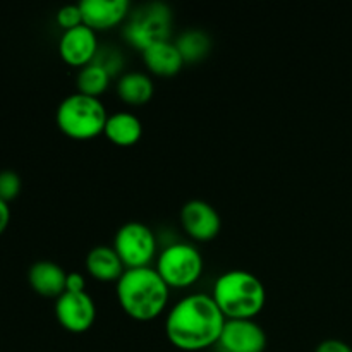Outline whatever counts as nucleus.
I'll list each match as a JSON object with an SVG mask.
<instances>
[{
    "label": "nucleus",
    "mask_w": 352,
    "mask_h": 352,
    "mask_svg": "<svg viewBox=\"0 0 352 352\" xmlns=\"http://www.w3.org/2000/svg\"><path fill=\"white\" fill-rule=\"evenodd\" d=\"M172 14L165 3H150L134 14L133 19L124 28V38L127 43L141 52L157 41L168 40L170 36Z\"/></svg>",
    "instance_id": "obj_7"
},
{
    "label": "nucleus",
    "mask_w": 352,
    "mask_h": 352,
    "mask_svg": "<svg viewBox=\"0 0 352 352\" xmlns=\"http://www.w3.org/2000/svg\"><path fill=\"white\" fill-rule=\"evenodd\" d=\"M55 21H57V24L64 31L82 26V14L81 9H79V3H71V6L60 7L57 16H55Z\"/></svg>",
    "instance_id": "obj_21"
},
{
    "label": "nucleus",
    "mask_w": 352,
    "mask_h": 352,
    "mask_svg": "<svg viewBox=\"0 0 352 352\" xmlns=\"http://www.w3.org/2000/svg\"><path fill=\"white\" fill-rule=\"evenodd\" d=\"M113 250L127 268L150 267L157 256V237L143 222H127L116 232Z\"/></svg>",
    "instance_id": "obj_6"
},
{
    "label": "nucleus",
    "mask_w": 352,
    "mask_h": 352,
    "mask_svg": "<svg viewBox=\"0 0 352 352\" xmlns=\"http://www.w3.org/2000/svg\"><path fill=\"white\" fill-rule=\"evenodd\" d=\"M212 298L226 320H254L267 305V289L251 272L229 270L215 280Z\"/></svg>",
    "instance_id": "obj_3"
},
{
    "label": "nucleus",
    "mask_w": 352,
    "mask_h": 352,
    "mask_svg": "<svg viewBox=\"0 0 352 352\" xmlns=\"http://www.w3.org/2000/svg\"><path fill=\"white\" fill-rule=\"evenodd\" d=\"M110 78H112L110 72L100 62L93 60L86 67L79 69L78 76H76L78 93L100 98V95H103L107 91V88H109Z\"/></svg>",
    "instance_id": "obj_19"
},
{
    "label": "nucleus",
    "mask_w": 352,
    "mask_h": 352,
    "mask_svg": "<svg viewBox=\"0 0 352 352\" xmlns=\"http://www.w3.org/2000/svg\"><path fill=\"white\" fill-rule=\"evenodd\" d=\"M21 188V177L12 170H2L0 172V199L6 203L12 201L19 196Z\"/></svg>",
    "instance_id": "obj_20"
},
{
    "label": "nucleus",
    "mask_w": 352,
    "mask_h": 352,
    "mask_svg": "<svg viewBox=\"0 0 352 352\" xmlns=\"http://www.w3.org/2000/svg\"><path fill=\"white\" fill-rule=\"evenodd\" d=\"M86 278L79 272H69L65 280V292H86Z\"/></svg>",
    "instance_id": "obj_23"
},
{
    "label": "nucleus",
    "mask_w": 352,
    "mask_h": 352,
    "mask_svg": "<svg viewBox=\"0 0 352 352\" xmlns=\"http://www.w3.org/2000/svg\"><path fill=\"white\" fill-rule=\"evenodd\" d=\"M103 136L119 148L134 146L143 136V124L136 113L116 112L107 119Z\"/></svg>",
    "instance_id": "obj_16"
},
{
    "label": "nucleus",
    "mask_w": 352,
    "mask_h": 352,
    "mask_svg": "<svg viewBox=\"0 0 352 352\" xmlns=\"http://www.w3.org/2000/svg\"><path fill=\"white\" fill-rule=\"evenodd\" d=\"M10 223V208H9V203L2 201L0 199V236L7 230Z\"/></svg>",
    "instance_id": "obj_24"
},
{
    "label": "nucleus",
    "mask_w": 352,
    "mask_h": 352,
    "mask_svg": "<svg viewBox=\"0 0 352 352\" xmlns=\"http://www.w3.org/2000/svg\"><path fill=\"white\" fill-rule=\"evenodd\" d=\"M315 352H352V347L339 339H327L318 344Z\"/></svg>",
    "instance_id": "obj_22"
},
{
    "label": "nucleus",
    "mask_w": 352,
    "mask_h": 352,
    "mask_svg": "<svg viewBox=\"0 0 352 352\" xmlns=\"http://www.w3.org/2000/svg\"><path fill=\"white\" fill-rule=\"evenodd\" d=\"M143 54V64L151 74L160 76V78H172L179 74L184 65V58L179 54L174 41L164 40L150 45Z\"/></svg>",
    "instance_id": "obj_14"
},
{
    "label": "nucleus",
    "mask_w": 352,
    "mask_h": 352,
    "mask_svg": "<svg viewBox=\"0 0 352 352\" xmlns=\"http://www.w3.org/2000/svg\"><path fill=\"white\" fill-rule=\"evenodd\" d=\"M117 96L122 100L126 105L140 107L150 102L153 98L155 86L153 81L144 72H126L117 81Z\"/></svg>",
    "instance_id": "obj_17"
},
{
    "label": "nucleus",
    "mask_w": 352,
    "mask_h": 352,
    "mask_svg": "<svg viewBox=\"0 0 352 352\" xmlns=\"http://www.w3.org/2000/svg\"><path fill=\"white\" fill-rule=\"evenodd\" d=\"M67 272L55 261L40 260L28 270V282L36 294L43 298H60L65 292Z\"/></svg>",
    "instance_id": "obj_13"
},
{
    "label": "nucleus",
    "mask_w": 352,
    "mask_h": 352,
    "mask_svg": "<svg viewBox=\"0 0 352 352\" xmlns=\"http://www.w3.org/2000/svg\"><path fill=\"white\" fill-rule=\"evenodd\" d=\"M155 270L168 289H188L201 278L205 261L198 248L192 244L174 243L158 254Z\"/></svg>",
    "instance_id": "obj_5"
},
{
    "label": "nucleus",
    "mask_w": 352,
    "mask_h": 352,
    "mask_svg": "<svg viewBox=\"0 0 352 352\" xmlns=\"http://www.w3.org/2000/svg\"><path fill=\"white\" fill-rule=\"evenodd\" d=\"M55 318L71 333H85L95 325L96 305L88 292H64L55 299Z\"/></svg>",
    "instance_id": "obj_8"
},
{
    "label": "nucleus",
    "mask_w": 352,
    "mask_h": 352,
    "mask_svg": "<svg viewBox=\"0 0 352 352\" xmlns=\"http://www.w3.org/2000/svg\"><path fill=\"white\" fill-rule=\"evenodd\" d=\"M181 226L191 239L208 243L220 234L222 219L208 201L191 199L181 208Z\"/></svg>",
    "instance_id": "obj_9"
},
{
    "label": "nucleus",
    "mask_w": 352,
    "mask_h": 352,
    "mask_svg": "<svg viewBox=\"0 0 352 352\" xmlns=\"http://www.w3.org/2000/svg\"><path fill=\"white\" fill-rule=\"evenodd\" d=\"M58 55L71 67H86L98 55V38L88 26L64 31L58 40Z\"/></svg>",
    "instance_id": "obj_11"
},
{
    "label": "nucleus",
    "mask_w": 352,
    "mask_h": 352,
    "mask_svg": "<svg viewBox=\"0 0 352 352\" xmlns=\"http://www.w3.org/2000/svg\"><path fill=\"white\" fill-rule=\"evenodd\" d=\"M226 316L212 294H189L179 299L165 318V336L179 351L198 352L219 344Z\"/></svg>",
    "instance_id": "obj_1"
},
{
    "label": "nucleus",
    "mask_w": 352,
    "mask_h": 352,
    "mask_svg": "<svg viewBox=\"0 0 352 352\" xmlns=\"http://www.w3.org/2000/svg\"><path fill=\"white\" fill-rule=\"evenodd\" d=\"M267 333L254 320H226L219 346L223 352H265Z\"/></svg>",
    "instance_id": "obj_10"
},
{
    "label": "nucleus",
    "mask_w": 352,
    "mask_h": 352,
    "mask_svg": "<svg viewBox=\"0 0 352 352\" xmlns=\"http://www.w3.org/2000/svg\"><path fill=\"white\" fill-rule=\"evenodd\" d=\"M177 47L179 54L184 58V64H196L201 62L203 58L208 57L212 50V40L205 31L199 30H188L177 36L174 41Z\"/></svg>",
    "instance_id": "obj_18"
},
{
    "label": "nucleus",
    "mask_w": 352,
    "mask_h": 352,
    "mask_svg": "<svg viewBox=\"0 0 352 352\" xmlns=\"http://www.w3.org/2000/svg\"><path fill=\"white\" fill-rule=\"evenodd\" d=\"M119 306L136 322H151L165 311L170 289L151 267L127 268L116 284Z\"/></svg>",
    "instance_id": "obj_2"
},
{
    "label": "nucleus",
    "mask_w": 352,
    "mask_h": 352,
    "mask_svg": "<svg viewBox=\"0 0 352 352\" xmlns=\"http://www.w3.org/2000/svg\"><path fill=\"white\" fill-rule=\"evenodd\" d=\"M86 272L98 282H116L126 272L122 260L112 246H95L86 254Z\"/></svg>",
    "instance_id": "obj_15"
},
{
    "label": "nucleus",
    "mask_w": 352,
    "mask_h": 352,
    "mask_svg": "<svg viewBox=\"0 0 352 352\" xmlns=\"http://www.w3.org/2000/svg\"><path fill=\"white\" fill-rule=\"evenodd\" d=\"M107 119L109 113L102 100L78 91L65 96L55 112L60 133L74 141H89L103 134Z\"/></svg>",
    "instance_id": "obj_4"
},
{
    "label": "nucleus",
    "mask_w": 352,
    "mask_h": 352,
    "mask_svg": "<svg viewBox=\"0 0 352 352\" xmlns=\"http://www.w3.org/2000/svg\"><path fill=\"white\" fill-rule=\"evenodd\" d=\"M79 9L82 24L98 33L119 26L129 16L131 3L129 0H81Z\"/></svg>",
    "instance_id": "obj_12"
}]
</instances>
